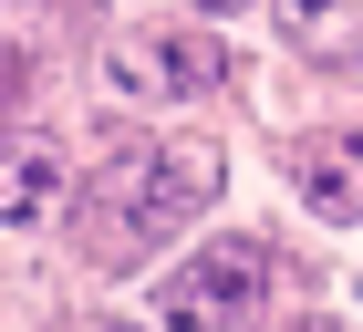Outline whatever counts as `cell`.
<instances>
[{"mask_svg": "<svg viewBox=\"0 0 363 332\" xmlns=\"http://www.w3.org/2000/svg\"><path fill=\"white\" fill-rule=\"evenodd\" d=\"M228 62L208 31H177V21H145V31H114L104 42V83L114 94H208Z\"/></svg>", "mask_w": 363, "mask_h": 332, "instance_id": "obj_3", "label": "cell"}, {"mask_svg": "<svg viewBox=\"0 0 363 332\" xmlns=\"http://www.w3.org/2000/svg\"><path fill=\"white\" fill-rule=\"evenodd\" d=\"M218 145L208 135H135V145H114L104 156V177H94V187H104V208L114 218H125V239H167L177 218H197V208H218Z\"/></svg>", "mask_w": 363, "mask_h": 332, "instance_id": "obj_1", "label": "cell"}, {"mask_svg": "<svg viewBox=\"0 0 363 332\" xmlns=\"http://www.w3.org/2000/svg\"><path fill=\"white\" fill-rule=\"evenodd\" d=\"M270 239H218V249H197V260H177L167 280H156V311H167L177 332H250L259 301H270Z\"/></svg>", "mask_w": 363, "mask_h": 332, "instance_id": "obj_2", "label": "cell"}, {"mask_svg": "<svg viewBox=\"0 0 363 332\" xmlns=\"http://www.w3.org/2000/svg\"><path fill=\"white\" fill-rule=\"evenodd\" d=\"M280 42L311 62H363V0H270Z\"/></svg>", "mask_w": 363, "mask_h": 332, "instance_id": "obj_6", "label": "cell"}, {"mask_svg": "<svg viewBox=\"0 0 363 332\" xmlns=\"http://www.w3.org/2000/svg\"><path fill=\"white\" fill-rule=\"evenodd\" d=\"M208 11H239V0H208Z\"/></svg>", "mask_w": 363, "mask_h": 332, "instance_id": "obj_7", "label": "cell"}, {"mask_svg": "<svg viewBox=\"0 0 363 332\" xmlns=\"http://www.w3.org/2000/svg\"><path fill=\"white\" fill-rule=\"evenodd\" d=\"M291 177H301V197L322 208V218L353 228L363 218V125H342V135H311L301 156H291Z\"/></svg>", "mask_w": 363, "mask_h": 332, "instance_id": "obj_5", "label": "cell"}, {"mask_svg": "<svg viewBox=\"0 0 363 332\" xmlns=\"http://www.w3.org/2000/svg\"><path fill=\"white\" fill-rule=\"evenodd\" d=\"M62 187H73V166H62L52 135H31V125H21V135H0V218H11V228L52 218Z\"/></svg>", "mask_w": 363, "mask_h": 332, "instance_id": "obj_4", "label": "cell"}]
</instances>
